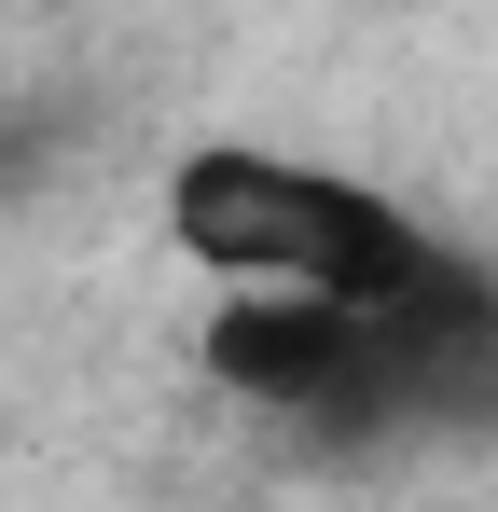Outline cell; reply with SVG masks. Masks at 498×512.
I'll use <instances>...</instances> for the list:
<instances>
[{
	"instance_id": "obj_1",
	"label": "cell",
	"mask_w": 498,
	"mask_h": 512,
	"mask_svg": "<svg viewBox=\"0 0 498 512\" xmlns=\"http://www.w3.org/2000/svg\"><path fill=\"white\" fill-rule=\"evenodd\" d=\"M166 236H180L194 277L291 291V305H388V291H415L443 263V236L415 222L388 180L277 153V139H194L166 167Z\"/></svg>"
},
{
	"instance_id": "obj_2",
	"label": "cell",
	"mask_w": 498,
	"mask_h": 512,
	"mask_svg": "<svg viewBox=\"0 0 498 512\" xmlns=\"http://www.w3.org/2000/svg\"><path fill=\"white\" fill-rule=\"evenodd\" d=\"M194 374L236 388L249 416H277L291 443H388V429H374V346H360V305L222 291V305L194 319Z\"/></svg>"
}]
</instances>
